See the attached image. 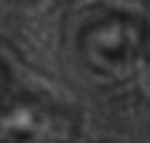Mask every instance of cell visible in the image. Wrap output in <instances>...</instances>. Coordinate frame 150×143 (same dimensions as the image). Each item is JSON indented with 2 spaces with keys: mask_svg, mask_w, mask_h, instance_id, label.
I'll return each mask as SVG.
<instances>
[{
  "mask_svg": "<svg viewBox=\"0 0 150 143\" xmlns=\"http://www.w3.org/2000/svg\"><path fill=\"white\" fill-rule=\"evenodd\" d=\"M13 100V87H10V73H7V67L0 63V110H4L7 103Z\"/></svg>",
  "mask_w": 150,
  "mask_h": 143,
  "instance_id": "obj_3",
  "label": "cell"
},
{
  "mask_svg": "<svg viewBox=\"0 0 150 143\" xmlns=\"http://www.w3.org/2000/svg\"><path fill=\"white\" fill-rule=\"evenodd\" d=\"M83 63L100 77H123L150 57V27L127 10H100L77 30Z\"/></svg>",
  "mask_w": 150,
  "mask_h": 143,
  "instance_id": "obj_1",
  "label": "cell"
},
{
  "mask_svg": "<svg viewBox=\"0 0 150 143\" xmlns=\"http://www.w3.org/2000/svg\"><path fill=\"white\" fill-rule=\"evenodd\" d=\"M77 117L37 97H13L0 110V143H74Z\"/></svg>",
  "mask_w": 150,
  "mask_h": 143,
  "instance_id": "obj_2",
  "label": "cell"
}]
</instances>
